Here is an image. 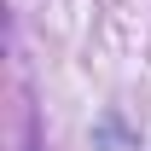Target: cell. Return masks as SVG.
Listing matches in <instances>:
<instances>
[]
</instances>
